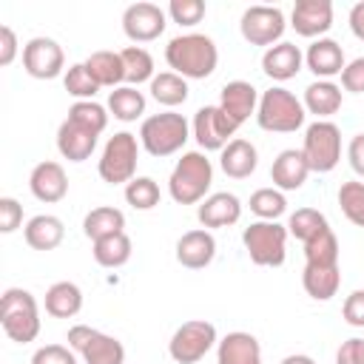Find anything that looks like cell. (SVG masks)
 Segmentation results:
<instances>
[{
    "label": "cell",
    "instance_id": "obj_1",
    "mask_svg": "<svg viewBox=\"0 0 364 364\" xmlns=\"http://www.w3.org/2000/svg\"><path fill=\"white\" fill-rule=\"evenodd\" d=\"M165 63L173 68V74L185 77V80H205L216 71L219 48L208 34L188 31V34H179V37L168 40Z\"/></svg>",
    "mask_w": 364,
    "mask_h": 364
},
{
    "label": "cell",
    "instance_id": "obj_2",
    "mask_svg": "<svg viewBox=\"0 0 364 364\" xmlns=\"http://www.w3.org/2000/svg\"><path fill=\"white\" fill-rule=\"evenodd\" d=\"M213 182V165L202 151H185L168 179V193L176 205H196L205 199Z\"/></svg>",
    "mask_w": 364,
    "mask_h": 364
},
{
    "label": "cell",
    "instance_id": "obj_3",
    "mask_svg": "<svg viewBox=\"0 0 364 364\" xmlns=\"http://www.w3.org/2000/svg\"><path fill=\"white\" fill-rule=\"evenodd\" d=\"M304 102L282 88V85H273L267 91H262L259 97V108H256V122L262 131H273V134H293L304 125Z\"/></svg>",
    "mask_w": 364,
    "mask_h": 364
},
{
    "label": "cell",
    "instance_id": "obj_4",
    "mask_svg": "<svg viewBox=\"0 0 364 364\" xmlns=\"http://www.w3.org/2000/svg\"><path fill=\"white\" fill-rule=\"evenodd\" d=\"M191 136V125L182 114L176 111H162V114H151L142 119L139 125V145L151 154V156H171L176 151L185 148Z\"/></svg>",
    "mask_w": 364,
    "mask_h": 364
},
{
    "label": "cell",
    "instance_id": "obj_5",
    "mask_svg": "<svg viewBox=\"0 0 364 364\" xmlns=\"http://www.w3.org/2000/svg\"><path fill=\"white\" fill-rule=\"evenodd\" d=\"M0 324L11 341H17V344L34 341L40 336L37 299L23 287H9L0 299Z\"/></svg>",
    "mask_w": 364,
    "mask_h": 364
},
{
    "label": "cell",
    "instance_id": "obj_6",
    "mask_svg": "<svg viewBox=\"0 0 364 364\" xmlns=\"http://www.w3.org/2000/svg\"><path fill=\"white\" fill-rule=\"evenodd\" d=\"M287 228L279 225V222H250L245 230H242V245L250 256L253 264L259 267H279L284 264V256H287Z\"/></svg>",
    "mask_w": 364,
    "mask_h": 364
},
{
    "label": "cell",
    "instance_id": "obj_7",
    "mask_svg": "<svg viewBox=\"0 0 364 364\" xmlns=\"http://www.w3.org/2000/svg\"><path fill=\"white\" fill-rule=\"evenodd\" d=\"M136 162H139V142L134 134L119 131L114 136H108L102 156L97 162V173L102 182L108 185H128L136 176Z\"/></svg>",
    "mask_w": 364,
    "mask_h": 364
},
{
    "label": "cell",
    "instance_id": "obj_8",
    "mask_svg": "<svg viewBox=\"0 0 364 364\" xmlns=\"http://www.w3.org/2000/svg\"><path fill=\"white\" fill-rule=\"evenodd\" d=\"M301 154L313 173H330L341 162V128L330 119H316L304 131Z\"/></svg>",
    "mask_w": 364,
    "mask_h": 364
},
{
    "label": "cell",
    "instance_id": "obj_9",
    "mask_svg": "<svg viewBox=\"0 0 364 364\" xmlns=\"http://www.w3.org/2000/svg\"><path fill=\"white\" fill-rule=\"evenodd\" d=\"M219 344L216 327L205 318H191L185 324H179L168 341V355L176 364H196L202 361L213 347Z\"/></svg>",
    "mask_w": 364,
    "mask_h": 364
},
{
    "label": "cell",
    "instance_id": "obj_10",
    "mask_svg": "<svg viewBox=\"0 0 364 364\" xmlns=\"http://www.w3.org/2000/svg\"><path fill=\"white\" fill-rule=\"evenodd\" d=\"M68 347L85 361V364H125V347L119 338L94 330L88 324H74L68 327L65 336Z\"/></svg>",
    "mask_w": 364,
    "mask_h": 364
},
{
    "label": "cell",
    "instance_id": "obj_11",
    "mask_svg": "<svg viewBox=\"0 0 364 364\" xmlns=\"http://www.w3.org/2000/svg\"><path fill=\"white\" fill-rule=\"evenodd\" d=\"M287 23H284V11L279 6H250L242 11L239 20V31L250 46H276L282 43Z\"/></svg>",
    "mask_w": 364,
    "mask_h": 364
},
{
    "label": "cell",
    "instance_id": "obj_12",
    "mask_svg": "<svg viewBox=\"0 0 364 364\" xmlns=\"http://www.w3.org/2000/svg\"><path fill=\"white\" fill-rule=\"evenodd\" d=\"M236 122L219 108V105H202L196 114H193V122H191V131L199 142L202 151H219L233 139L236 134Z\"/></svg>",
    "mask_w": 364,
    "mask_h": 364
},
{
    "label": "cell",
    "instance_id": "obj_13",
    "mask_svg": "<svg viewBox=\"0 0 364 364\" xmlns=\"http://www.w3.org/2000/svg\"><path fill=\"white\" fill-rule=\"evenodd\" d=\"M23 68L34 80H54L65 68L63 46L51 37H31L23 46Z\"/></svg>",
    "mask_w": 364,
    "mask_h": 364
},
{
    "label": "cell",
    "instance_id": "obj_14",
    "mask_svg": "<svg viewBox=\"0 0 364 364\" xmlns=\"http://www.w3.org/2000/svg\"><path fill=\"white\" fill-rule=\"evenodd\" d=\"M168 20L156 3H131L122 11V31L131 43H151L165 31Z\"/></svg>",
    "mask_w": 364,
    "mask_h": 364
},
{
    "label": "cell",
    "instance_id": "obj_15",
    "mask_svg": "<svg viewBox=\"0 0 364 364\" xmlns=\"http://www.w3.org/2000/svg\"><path fill=\"white\" fill-rule=\"evenodd\" d=\"M28 188L34 193V199L46 202V205H54L60 199H65L68 193V176H65V168L54 159H46V162H37L28 173Z\"/></svg>",
    "mask_w": 364,
    "mask_h": 364
},
{
    "label": "cell",
    "instance_id": "obj_16",
    "mask_svg": "<svg viewBox=\"0 0 364 364\" xmlns=\"http://www.w3.org/2000/svg\"><path fill=\"white\" fill-rule=\"evenodd\" d=\"M290 26L301 37H321L333 26V3L330 0H299L290 11Z\"/></svg>",
    "mask_w": 364,
    "mask_h": 364
},
{
    "label": "cell",
    "instance_id": "obj_17",
    "mask_svg": "<svg viewBox=\"0 0 364 364\" xmlns=\"http://www.w3.org/2000/svg\"><path fill=\"white\" fill-rule=\"evenodd\" d=\"M219 108L236 122V125H245L256 108H259V91L253 82L247 80H230L222 85L219 91Z\"/></svg>",
    "mask_w": 364,
    "mask_h": 364
},
{
    "label": "cell",
    "instance_id": "obj_18",
    "mask_svg": "<svg viewBox=\"0 0 364 364\" xmlns=\"http://www.w3.org/2000/svg\"><path fill=\"white\" fill-rule=\"evenodd\" d=\"M196 219L199 225L208 230V228H230L242 219V202L236 193H228V191H216L210 196H205L196 208Z\"/></svg>",
    "mask_w": 364,
    "mask_h": 364
},
{
    "label": "cell",
    "instance_id": "obj_19",
    "mask_svg": "<svg viewBox=\"0 0 364 364\" xmlns=\"http://www.w3.org/2000/svg\"><path fill=\"white\" fill-rule=\"evenodd\" d=\"M216 256V239L210 230L205 228H196V230H188L179 236L176 242V262L188 270H202L213 262Z\"/></svg>",
    "mask_w": 364,
    "mask_h": 364
},
{
    "label": "cell",
    "instance_id": "obj_20",
    "mask_svg": "<svg viewBox=\"0 0 364 364\" xmlns=\"http://www.w3.org/2000/svg\"><path fill=\"white\" fill-rule=\"evenodd\" d=\"M301 63H304L301 48L296 43H284V40L264 48V54H262V71L276 82L293 80L301 71Z\"/></svg>",
    "mask_w": 364,
    "mask_h": 364
},
{
    "label": "cell",
    "instance_id": "obj_21",
    "mask_svg": "<svg viewBox=\"0 0 364 364\" xmlns=\"http://www.w3.org/2000/svg\"><path fill=\"white\" fill-rule=\"evenodd\" d=\"M216 364H262V344L253 333L233 330L216 344Z\"/></svg>",
    "mask_w": 364,
    "mask_h": 364
},
{
    "label": "cell",
    "instance_id": "obj_22",
    "mask_svg": "<svg viewBox=\"0 0 364 364\" xmlns=\"http://www.w3.org/2000/svg\"><path fill=\"white\" fill-rule=\"evenodd\" d=\"M304 63H307V68L318 77V80H330V77H336V74H341L344 71V48L336 43V40H330V37H318V40H313L310 46H307V51H304Z\"/></svg>",
    "mask_w": 364,
    "mask_h": 364
},
{
    "label": "cell",
    "instance_id": "obj_23",
    "mask_svg": "<svg viewBox=\"0 0 364 364\" xmlns=\"http://www.w3.org/2000/svg\"><path fill=\"white\" fill-rule=\"evenodd\" d=\"M97 148V134L77 125L74 119H63L57 128V151L63 154V159L68 162H85Z\"/></svg>",
    "mask_w": 364,
    "mask_h": 364
},
{
    "label": "cell",
    "instance_id": "obj_24",
    "mask_svg": "<svg viewBox=\"0 0 364 364\" xmlns=\"http://www.w3.org/2000/svg\"><path fill=\"white\" fill-rule=\"evenodd\" d=\"M310 165L304 159L301 151L296 148H284L276 159H273V168H270V179H273V188L279 191H299L307 176H310Z\"/></svg>",
    "mask_w": 364,
    "mask_h": 364
},
{
    "label": "cell",
    "instance_id": "obj_25",
    "mask_svg": "<svg viewBox=\"0 0 364 364\" xmlns=\"http://www.w3.org/2000/svg\"><path fill=\"white\" fill-rule=\"evenodd\" d=\"M256 165H259V151L253 142H247L242 136L230 139L219 154V168L230 179H247L256 171Z\"/></svg>",
    "mask_w": 364,
    "mask_h": 364
},
{
    "label": "cell",
    "instance_id": "obj_26",
    "mask_svg": "<svg viewBox=\"0 0 364 364\" xmlns=\"http://www.w3.org/2000/svg\"><path fill=\"white\" fill-rule=\"evenodd\" d=\"M23 236H26V245L34 250H54L65 236V225L54 213H37L26 222Z\"/></svg>",
    "mask_w": 364,
    "mask_h": 364
},
{
    "label": "cell",
    "instance_id": "obj_27",
    "mask_svg": "<svg viewBox=\"0 0 364 364\" xmlns=\"http://www.w3.org/2000/svg\"><path fill=\"white\" fill-rule=\"evenodd\" d=\"M301 287L316 301H330L341 287V270L338 264H304L301 270Z\"/></svg>",
    "mask_w": 364,
    "mask_h": 364
},
{
    "label": "cell",
    "instance_id": "obj_28",
    "mask_svg": "<svg viewBox=\"0 0 364 364\" xmlns=\"http://www.w3.org/2000/svg\"><path fill=\"white\" fill-rule=\"evenodd\" d=\"M341 85H336L333 80H316L304 88V111L307 114H316L318 119H327L333 117L338 108H341Z\"/></svg>",
    "mask_w": 364,
    "mask_h": 364
},
{
    "label": "cell",
    "instance_id": "obj_29",
    "mask_svg": "<svg viewBox=\"0 0 364 364\" xmlns=\"http://www.w3.org/2000/svg\"><path fill=\"white\" fill-rule=\"evenodd\" d=\"M82 310V290L74 282H54L46 290V313L54 318H74Z\"/></svg>",
    "mask_w": 364,
    "mask_h": 364
},
{
    "label": "cell",
    "instance_id": "obj_30",
    "mask_svg": "<svg viewBox=\"0 0 364 364\" xmlns=\"http://www.w3.org/2000/svg\"><path fill=\"white\" fill-rule=\"evenodd\" d=\"M88 74L97 80L100 88H119V82H125V65L119 51H94L85 60Z\"/></svg>",
    "mask_w": 364,
    "mask_h": 364
},
{
    "label": "cell",
    "instance_id": "obj_31",
    "mask_svg": "<svg viewBox=\"0 0 364 364\" xmlns=\"http://www.w3.org/2000/svg\"><path fill=\"white\" fill-rule=\"evenodd\" d=\"M125 230V213L119 208H111V205H100V208H91L82 219V233L97 242V239H105V236H114V233H122Z\"/></svg>",
    "mask_w": 364,
    "mask_h": 364
},
{
    "label": "cell",
    "instance_id": "obj_32",
    "mask_svg": "<svg viewBox=\"0 0 364 364\" xmlns=\"http://www.w3.org/2000/svg\"><path fill=\"white\" fill-rule=\"evenodd\" d=\"M131 250H134V245H131V239H128L125 230L122 233H114V236H105V239H97L94 247H91L94 262L100 267H108V270L122 267L131 259Z\"/></svg>",
    "mask_w": 364,
    "mask_h": 364
},
{
    "label": "cell",
    "instance_id": "obj_33",
    "mask_svg": "<svg viewBox=\"0 0 364 364\" xmlns=\"http://www.w3.org/2000/svg\"><path fill=\"white\" fill-rule=\"evenodd\" d=\"M108 111L119 122H134L145 114V94L136 91L134 85H119L108 94Z\"/></svg>",
    "mask_w": 364,
    "mask_h": 364
},
{
    "label": "cell",
    "instance_id": "obj_34",
    "mask_svg": "<svg viewBox=\"0 0 364 364\" xmlns=\"http://www.w3.org/2000/svg\"><path fill=\"white\" fill-rule=\"evenodd\" d=\"M151 97L165 108H176L188 100V80L173 71H159L151 80Z\"/></svg>",
    "mask_w": 364,
    "mask_h": 364
},
{
    "label": "cell",
    "instance_id": "obj_35",
    "mask_svg": "<svg viewBox=\"0 0 364 364\" xmlns=\"http://www.w3.org/2000/svg\"><path fill=\"white\" fill-rule=\"evenodd\" d=\"M122 57V65H125V82L128 85H139V82H151L156 74H154V57L151 51H145L142 46H125L119 51Z\"/></svg>",
    "mask_w": 364,
    "mask_h": 364
},
{
    "label": "cell",
    "instance_id": "obj_36",
    "mask_svg": "<svg viewBox=\"0 0 364 364\" xmlns=\"http://www.w3.org/2000/svg\"><path fill=\"white\" fill-rule=\"evenodd\" d=\"M324 228H330V225H327V216H324L321 210H316V208H299V210H293L290 219H287V233L296 236L299 242H310V239L318 236Z\"/></svg>",
    "mask_w": 364,
    "mask_h": 364
},
{
    "label": "cell",
    "instance_id": "obj_37",
    "mask_svg": "<svg viewBox=\"0 0 364 364\" xmlns=\"http://www.w3.org/2000/svg\"><path fill=\"white\" fill-rule=\"evenodd\" d=\"M304 264H338V239L333 228H324L318 236L304 242Z\"/></svg>",
    "mask_w": 364,
    "mask_h": 364
},
{
    "label": "cell",
    "instance_id": "obj_38",
    "mask_svg": "<svg viewBox=\"0 0 364 364\" xmlns=\"http://www.w3.org/2000/svg\"><path fill=\"white\" fill-rule=\"evenodd\" d=\"M250 213H256L264 222H276L287 210V199L279 188H259L250 193Z\"/></svg>",
    "mask_w": 364,
    "mask_h": 364
},
{
    "label": "cell",
    "instance_id": "obj_39",
    "mask_svg": "<svg viewBox=\"0 0 364 364\" xmlns=\"http://www.w3.org/2000/svg\"><path fill=\"white\" fill-rule=\"evenodd\" d=\"M162 199L159 193V185L151 179V176H134L128 185H125V202L134 208V210H151L156 208Z\"/></svg>",
    "mask_w": 364,
    "mask_h": 364
},
{
    "label": "cell",
    "instance_id": "obj_40",
    "mask_svg": "<svg viewBox=\"0 0 364 364\" xmlns=\"http://www.w3.org/2000/svg\"><path fill=\"white\" fill-rule=\"evenodd\" d=\"M68 119H74L77 125H82V128H88L100 136L108 125V108L94 102V100H82V102H74L68 108Z\"/></svg>",
    "mask_w": 364,
    "mask_h": 364
},
{
    "label": "cell",
    "instance_id": "obj_41",
    "mask_svg": "<svg viewBox=\"0 0 364 364\" xmlns=\"http://www.w3.org/2000/svg\"><path fill=\"white\" fill-rule=\"evenodd\" d=\"M63 85H65V91H68L71 97H77V102H82V100H94V94L100 91L97 80L88 74L85 63H74V65H68V71L63 74Z\"/></svg>",
    "mask_w": 364,
    "mask_h": 364
},
{
    "label": "cell",
    "instance_id": "obj_42",
    "mask_svg": "<svg viewBox=\"0 0 364 364\" xmlns=\"http://www.w3.org/2000/svg\"><path fill=\"white\" fill-rule=\"evenodd\" d=\"M338 205L355 228H364V182H344L338 188Z\"/></svg>",
    "mask_w": 364,
    "mask_h": 364
},
{
    "label": "cell",
    "instance_id": "obj_43",
    "mask_svg": "<svg viewBox=\"0 0 364 364\" xmlns=\"http://www.w3.org/2000/svg\"><path fill=\"white\" fill-rule=\"evenodd\" d=\"M205 11H208L205 0H171V3H168V14H171V20L179 23V26H185V28L202 23Z\"/></svg>",
    "mask_w": 364,
    "mask_h": 364
},
{
    "label": "cell",
    "instance_id": "obj_44",
    "mask_svg": "<svg viewBox=\"0 0 364 364\" xmlns=\"http://www.w3.org/2000/svg\"><path fill=\"white\" fill-rule=\"evenodd\" d=\"M31 364H77V355L65 344H43L34 350Z\"/></svg>",
    "mask_w": 364,
    "mask_h": 364
},
{
    "label": "cell",
    "instance_id": "obj_45",
    "mask_svg": "<svg viewBox=\"0 0 364 364\" xmlns=\"http://www.w3.org/2000/svg\"><path fill=\"white\" fill-rule=\"evenodd\" d=\"M23 225V205L14 196H0V230L14 233Z\"/></svg>",
    "mask_w": 364,
    "mask_h": 364
},
{
    "label": "cell",
    "instance_id": "obj_46",
    "mask_svg": "<svg viewBox=\"0 0 364 364\" xmlns=\"http://www.w3.org/2000/svg\"><path fill=\"white\" fill-rule=\"evenodd\" d=\"M341 88L350 94H364V57H355L341 71Z\"/></svg>",
    "mask_w": 364,
    "mask_h": 364
},
{
    "label": "cell",
    "instance_id": "obj_47",
    "mask_svg": "<svg viewBox=\"0 0 364 364\" xmlns=\"http://www.w3.org/2000/svg\"><path fill=\"white\" fill-rule=\"evenodd\" d=\"M341 316L350 327H364V290H353L347 299H344V307H341Z\"/></svg>",
    "mask_w": 364,
    "mask_h": 364
},
{
    "label": "cell",
    "instance_id": "obj_48",
    "mask_svg": "<svg viewBox=\"0 0 364 364\" xmlns=\"http://www.w3.org/2000/svg\"><path fill=\"white\" fill-rule=\"evenodd\" d=\"M336 364H364V338H347L336 350Z\"/></svg>",
    "mask_w": 364,
    "mask_h": 364
},
{
    "label": "cell",
    "instance_id": "obj_49",
    "mask_svg": "<svg viewBox=\"0 0 364 364\" xmlns=\"http://www.w3.org/2000/svg\"><path fill=\"white\" fill-rule=\"evenodd\" d=\"M17 57V34L11 26H0V65H11Z\"/></svg>",
    "mask_w": 364,
    "mask_h": 364
},
{
    "label": "cell",
    "instance_id": "obj_50",
    "mask_svg": "<svg viewBox=\"0 0 364 364\" xmlns=\"http://www.w3.org/2000/svg\"><path fill=\"white\" fill-rule=\"evenodd\" d=\"M347 159H350V168L364 176V134H355L347 145Z\"/></svg>",
    "mask_w": 364,
    "mask_h": 364
},
{
    "label": "cell",
    "instance_id": "obj_51",
    "mask_svg": "<svg viewBox=\"0 0 364 364\" xmlns=\"http://www.w3.org/2000/svg\"><path fill=\"white\" fill-rule=\"evenodd\" d=\"M350 31H353L358 40H364V0L350 9Z\"/></svg>",
    "mask_w": 364,
    "mask_h": 364
},
{
    "label": "cell",
    "instance_id": "obj_52",
    "mask_svg": "<svg viewBox=\"0 0 364 364\" xmlns=\"http://www.w3.org/2000/svg\"><path fill=\"white\" fill-rule=\"evenodd\" d=\"M279 364H316L310 355H304V353H290V355H284Z\"/></svg>",
    "mask_w": 364,
    "mask_h": 364
}]
</instances>
